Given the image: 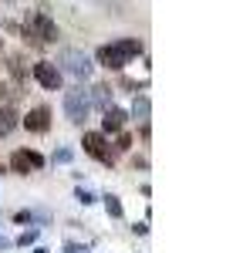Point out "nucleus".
Here are the masks:
<instances>
[{"label": "nucleus", "mask_w": 243, "mask_h": 253, "mask_svg": "<svg viewBox=\"0 0 243 253\" xmlns=\"http://www.w3.org/2000/svg\"><path fill=\"white\" fill-rule=\"evenodd\" d=\"M142 54V41L135 38H125V41H115V44H105V47H98V61L105 64V68H125L132 58H139Z\"/></svg>", "instance_id": "obj_1"}, {"label": "nucleus", "mask_w": 243, "mask_h": 253, "mask_svg": "<svg viewBox=\"0 0 243 253\" xmlns=\"http://www.w3.org/2000/svg\"><path fill=\"white\" fill-rule=\"evenodd\" d=\"M91 91H84V88H71V91H64V112H68V118L75 122V125H81L84 118L91 115Z\"/></svg>", "instance_id": "obj_2"}, {"label": "nucleus", "mask_w": 243, "mask_h": 253, "mask_svg": "<svg viewBox=\"0 0 243 253\" xmlns=\"http://www.w3.org/2000/svg\"><path fill=\"white\" fill-rule=\"evenodd\" d=\"M61 75H71V78H88L91 75V58L84 51H61Z\"/></svg>", "instance_id": "obj_3"}, {"label": "nucleus", "mask_w": 243, "mask_h": 253, "mask_svg": "<svg viewBox=\"0 0 243 253\" xmlns=\"http://www.w3.org/2000/svg\"><path fill=\"white\" fill-rule=\"evenodd\" d=\"M27 38L34 41V44H51V41H58V27H54V20L47 17V14H31Z\"/></svg>", "instance_id": "obj_4"}, {"label": "nucleus", "mask_w": 243, "mask_h": 253, "mask_svg": "<svg viewBox=\"0 0 243 253\" xmlns=\"http://www.w3.org/2000/svg\"><path fill=\"white\" fill-rule=\"evenodd\" d=\"M44 166V156L40 152H34V149H17L14 156H10V169L20 175H27V172H34V169H40Z\"/></svg>", "instance_id": "obj_5"}, {"label": "nucleus", "mask_w": 243, "mask_h": 253, "mask_svg": "<svg viewBox=\"0 0 243 253\" xmlns=\"http://www.w3.org/2000/svg\"><path fill=\"white\" fill-rule=\"evenodd\" d=\"M34 78H38L47 91H58L61 88V71H58V64H51V61H38V64H34Z\"/></svg>", "instance_id": "obj_6"}, {"label": "nucleus", "mask_w": 243, "mask_h": 253, "mask_svg": "<svg viewBox=\"0 0 243 253\" xmlns=\"http://www.w3.org/2000/svg\"><path fill=\"white\" fill-rule=\"evenodd\" d=\"M84 152L88 156H95V159H101V162H112V149H108V142H105V135L101 132H84Z\"/></svg>", "instance_id": "obj_7"}, {"label": "nucleus", "mask_w": 243, "mask_h": 253, "mask_svg": "<svg viewBox=\"0 0 243 253\" xmlns=\"http://www.w3.org/2000/svg\"><path fill=\"white\" fill-rule=\"evenodd\" d=\"M24 128H27V132H47V128H51V108H44V105L31 108L27 118H24Z\"/></svg>", "instance_id": "obj_8"}, {"label": "nucleus", "mask_w": 243, "mask_h": 253, "mask_svg": "<svg viewBox=\"0 0 243 253\" xmlns=\"http://www.w3.org/2000/svg\"><path fill=\"white\" fill-rule=\"evenodd\" d=\"M101 125H105V132H122V125H125V112H119V108H105Z\"/></svg>", "instance_id": "obj_9"}, {"label": "nucleus", "mask_w": 243, "mask_h": 253, "mask_svg": "<svg viewBox=\"0 0 243 253\" xmlns=\"http://www.w3.org/2000/svg\"><path fill=\"white\" fill-rule=\"evenodd\" d=\"M14 125H17V112H14L10 105H3V108H0V135H10Z\"/></svg>", "instance_id": "obj_10"}, {"label": "nucleus", "mask_w": 243, "mask_h": 253, "mask_svg": "<svg viewBox=\"0 0 243 253\" xmlns=\"http://www.w3.org/2000/svg\"><path fill=\"white\" fill-rule=\"evenodd\" d=\"M108 101H112V91H108L105 84H95V88H91V105H98V108H112Z\"/></svg>", "instance_id": "obj_11"}, {"label": "nucleus", "mask_w": 243, "mask_h": 253, "mask_svg": "<svg viewBox=\"0 0 243 253\" xmlns=\"http://www.w3.org/2000/svg\"><path fill=\"white\" fill-rule=\"evenodd\" d=\"M132 115L139 118L142 125H149V98H145V95L135 98V105H132Z\"/></svg>", "instance_id": "obj_12"}, {"label": "nucleus", "mask_w": 243, "mask_h": 253, "mask_svg": "<svg viewBox=\"0 0 243 253\" xmlns=\"http://www.w3.org/2000/svg\"><path fill=\"white\" fill-rule=\"evenodd\" d=\"M105 206H108V213H112V216H122V203H119V196H105Z\"/></svg>", "instance_id": "obj_13"}, {"label": "nucleus", "mask_w": 243, "mask_h": 253, "mask_svg": "<svg viewBox=\"0 0 243 253\" xmlns=\"http://www.w3.org/2000/svg\"><path fill=\"white\" fill-rule=\"evenodd\" d=\"M115 149H119V152H128V149H132V138H128V135H119V145H115Z\"/></svg>", "instance_id": "obj_14"}, {"label": "nucleus", "mask_w": 243, "mask_h": 253, "mask_svg": "<svg viewBox=\"0 0 243 253\" xmlns=\"http://www.w3.org/2000/svg\"><path fill=\"white\" fill-rule=\"evenodd\" d=\"M34 253H47V250H34Z\"/></svg>", "instance_id": "obj_15"}, {"label": "nucleus", "mask_w": 243, "mask_h": 253, "mask_svg": "<svg viewBox=\"0 0 243 253\" xmlns=\"http://www.w3.org/2000/svg\"><path fill=\"white\" fill-rule=\"evenodd\" d=\"M0 172H3V162H0Z\"/></svg>", "instance_id": "obj_16"}]
</instances>
